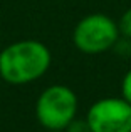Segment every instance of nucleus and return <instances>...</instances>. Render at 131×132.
I'll return each instance as SVG.
<instances>
[{"instance_id": "obj_4", "label": "nucleus", "mask_w": 131, "mask_h": 132, "mask_svg": "<svg viewBox=\"0 0 131 132\" xmlns=\"http://www.w3.org/2000/svg\"><path fill=\"white\" fill-rule=\"evenodd\" d=\"M91 132H131V104L123 97H104L86 112Z\"/></svg>"}, {"instance_id": "obj_3", "label": "nucleus", "mask_w": 131, "mask_h": 132, "mask_svg": "<svg viewBox=\"0 0 131 132\" xmlns=\"http://www.w3.org/2000/svg\"><path fill=\"white\" fill-rule=\"evenodd\" d=\"M119 37L118 22L99 12L82 17L72 30V44L86 55H99L114 48Z\"/></svg>"}, {"instance_id": "obj_2", "label": "nucleus", "mask_w": 131, "mask_h": 132, "mask_svg": "<svg viewBox=\"0 0 131 132\" xmlns=\"http://www.w3.org/2000/svg\"><path fill=\"white\" fill-rule=\"evenodd\" d=\"M79 99L71 87L52 84L39 94L35 100V119L47 130H64L77 117Z\"/></svg>"}, {"instance_id": "obj_6", "label": "nucleus", "mask_w": 131, "mask_h": 132, "mask_svg": "<svg viewBox=\"0 0 131 132\" xmlns=\"http://www.w3.org/2000/svg\"><path fill=\"white\" fill-rule=\"evenodd\" d=\"M64 132H91V127H89L86 117H84V119L76 117V119H72L71 124L64 129Z\"/></svg>"}, {"instance_id": "obj_5", "label": "nucleus", "mask_w": 131, "mask_h": 132, "mask_svg": "<svg viewBox=\"0 0 131 132\" xmlns=\"http://www.w3.org/2000/svg\"><path fill=\"white\" fill-rule=\"evenodd\" d=\"M118 27H119L121 35L125 37V39L131 40V7L128 10H125V13L121 15V19H119V22H118Z\"/></svg>"}, {"instance_id": "obj_8", "label": "nucleus", "mask_w": 131, "mask_h": 132, "mask_svg": "<svg viewBox=\"0 0 131 132\" xmlns=\"http://www.w3.org/2000/svg\"><path fill=\"white\" fill-rule=\"evenodd\" d=\"M49 132H64V130H49Z\"/></svg>"}, {"instance_id": "obj_1", "label": "nucleus", "mask_w": 131, "mask_h": 132, "mask_svg": "<svg viewBox=\"0 0 131 132\" xmlns=\"http://www.w3.org/2000/svg\"><path fill=\"white\" fill-rule=\"evenodd\" d=\"M52 64V54L44 42L22 39L0 50V79L10 85L39 80Z\"/></svg>"}, {"instance_id": "obj_7", "label": "nucleus", "mask_w": 131, "mask_h": 132, "mask_svg": "<svg viewBox=\"0 0 131 132\" xmlns=\"http://www.w3.org/2000/svg\"><path fill=\"white\" fill-rule=\"evenodd\" d=\"M121 97L126 102L131 104V69L125 74V77L121 80Z\"/></svg>"}]
</instances>
